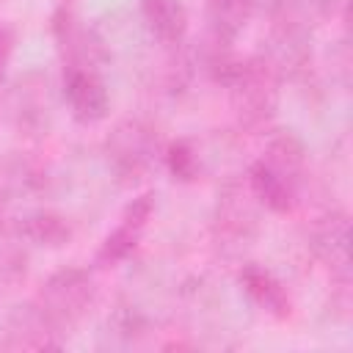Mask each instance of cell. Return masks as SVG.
<instances>
[{
    "instance_id": "obj_1",
    "label": "cell",
    "mask_w": 353,
    "mask_h": 353,
    "mask_svg": "<svg viewBox=\"0 0 353 353\" xmlns=\"http://www.w3.org/2000/svg\"><path fill=\"white\" fill-rule=\"evenodd\" d=\"M306 149L292 130H276L256 163L245 174V185L254 199L270 212H292L303 179Z\"/></svg>"
},
{
    "instance_id": "obj_2",
    "label": "cell",
    "mask_w": 353,
    "mask_h": 353,
    "mask_svg": "<svg viewBox=\"0 0 353 353\" xmlns=\"http://www.w3.org/2000/svg\"><path fill=\"white\" fill-rule=\"evenodd\" d=\"M223 85L229 88L232 110L243 130L262 132L273 124L281 77L265 55H251L245 61H237Z\"/></svg>"
},
{
    "instance_id": "obj_3",
    "label": "cell",
    "mask_w": 353,
    "mask_h": 353,
    "mask_svg": "<svg viewBox=\"0 0 353 353\" xmlns=\"http://www.w3.org/2000/svg\"><path fill=\"white\" fill-rule=\"evenodd\" d=\"M256 199L240 179H226L218 188L215 210H212V243L223 256H240L254 245L259 234V212Z\"/></svg>"
},
{
    "instance_id": "obj_4",
    "label": "cell",
    "mask_w": 353,
    "mask_h": 353,
    "mask_svg": "<svg viewBox=\"0 0 353 353\" xmlns=\"http://www.w3.org/2000/svg\"><path fill=\"white\" fill-rule=\"evenodd\" d=\"M94 298H97V287H94L91 273L85 268L69 265V268H58L55 273H50L33 301L44 312V317L66 336L85 317Z\"/></svg>"
},
{
    "instance_id": "obj_5",
    "label": "cell",
    "mask_w": 353,
    "mask_h": 353,
    "mask_svg": "<svg viewBox=\"0 0 353 353\" xmlns=\"http://www.w3.org/2000/svg\"><path fill=\"white\" fill-rule=\"evenodd\" d=\"M157 154H163L160 135L149 121L141 119H124L105 138L108 165L121 182L141 179L154 165Z\"/></svg>"
},
{
    "instance_id": "obj_6",
    "label": "cell",
    "mask_w": 353,
    "mask_h": 353,
    "mask_svg": "<svg viewBox=\"0 0 353 353\" xmlns=\"http://www.w3.org/2000/svg\"><path fill=\"white\" fill-rule=\"evenodd\" d=\"M6 116L22 135H44L52 121L50 80L39 72L22 74L6 97Z\"/></svg>"
},
{
    "instance_id": "obj_7",
    "label": "cell",
    "mask_w": 353,
    "mask_h": 353,
    "mask_svg": "<svg viewBox=\"0 0 353 353\" xmlns=\"http://www.w3.org/2000/svg\"><path fill=\"white\" fill-rule=\"evenodd\" d=\"M50 30L58 47V55L63 61V66H91L99 69V63L105 61V44L102 39L85 25V19L66 3H61L52 11L50 19Z\"/></svg>"
},
{
    "instance_id": "obj_8",
    "label": "cell",
    "mask_w": 353,
    "mask_h": 353,
    "mask_svg": "<svg viewBox=\"0 0 353 353\" xmlns=\"http://www.w3.org/2000/svg\"><path fill=\"white\" fill-rule=\"evenodd\" d=\"M309 251L328 268L334 287H350V221L347 212H325L309 229Z\"/></svg>"
},
{
    "instance_id": "obj_9",
    "label": "cell",
    "mask_w": 353,
    "mask_h": 353,
    "mask_svg": "<svg viewBox=\"0 0 353 353\" xmlns=\"http://www.w3.org/2000/svg\"><path fill=\"white\" fill-rule=\"evenodd\" d=\"M61 345H63V334L44 317L36 301L14 306L0 325V350H8V353L50 350Z\"/></svg>"
},
{
    "instance_id": "obj_10",
    "label": "cell",
    "mask_w": 353,
    "mask_h": 353,
    "mask_svg": "<svg viewBox=\"0 0 353 353\" xmlns=\"http://www.w3.org/2000/svg\"><path fill=\"white\" fill-rule=\"evenodd\" d=\"M63 99L69 105V113L83 121L94 124L102 121L110 110V97L105 88V80L99 77V69L91 66H63Z\"/></svg>"
},
{
    "instance_id": "obj_11",
    "label": "cell",
    "mask_w": 353,
    "mask_h": 353,
    "mask_svg": "<svg viewBox=\"0 0 353 353\" xmlns=\"http://www.w3.org/2000/svg\"><path fill=\"white\" fill-rule=\"evenodd\" d=\"M47 188V171L41 163L22 152H11L0 160V221H11V210Z\"/></svg>"
},
{
    "instance_id": "obj_12",
    "label": "cell",
    "mask_w": 353,
    "mask_h": 353,
    "mask_svg": "<svg viewBox=\"0 0 353 353\" xmlns=\"http://www.w3.org/2000/svg\"><path fill=\"white\" fill-rule=\"evenodd\" d=\"M152 212H154V196L152 193H143V196L132 199V204L124 210L119 226L102 240V245L97 251V265L99 268H113V265L124 262L135 251L138 237H141L146 221L152 218Z\"/></svg>"
},
{
    "instance_id": "obj_13",
    "label": "cell",
    "mask_w": 353,
    "mask_h": 353,
    "mask_svg": "<svg viewBox=\"0 0 353 353\" xmlns=\"http://www.w3.org/2000/svg\"><path fill=\"white\" fill-rule=\"evenodd\" d=\"M237 281L243 287V292L251 298V303H256L262 312H268L276 320H287L292 314V298L287 292V287L281 284V279H276V273H270L262 265L245 262L237 273Z\"/></svg>"
},
{
    "instance_id": "obj_14",
    "label": "cell",
    "mask_w": 353,
    "mask_h": 353,
    "mask_svg": "<svg viewBox=\"0 0 353 353\" xmlns=\"http://www.w3.org/2000/svg\"><path fill=\"white\" fill-rule=\"evenodd\" d=\"M141 17L149 33L165 47H176L188 36V8L182 0H141Z\"/></svg>"
},
{
    "instance_id": "obj_15",
    "label": "cell",
    "mask_w": 353,
    "mask_h": 353,
    "mask_svg": "<svg viewBox=\"0 0 353 353\" xmlns=\"http://www.w3.org/2000/svg\"><path fill=\"white\" fill-rule=\"evenodd\" d=\"M30 270V243L14 221H0V287L11 290L25 281Z\"/></svg>"
},
{
    "instance_id": "obj_16",
    "label": "cell",
    "mask_w": 353,
    "mask_h": 353,
    "mask_svg": "<svg viewBox=\"0 0 353 353\" xmlns=\"http://www.w3.org/2000/svg\"><path fill=\"white\" fill-rule=\"evenodd\" d=\"M14 223L30 245L63 248L72 240V223L55 210H36V212H28L25 218L14 221Z\"/></svg>"
},
{
    "instance_id": "obj_17",
    "label": "cell",
    "mask_w": 353,
    "mask_h": 353,
    "mask_svg": "<svg viewBox=\"0 0 353 353\" xmlns=\"http://www.w3.org/2000/svg\"><path fill=\"white\" fill-rule=\"evenodd\" d=\"M256 0H207L210 36L221 41H234V36L248 25Z\"/></svg>"
},
{
    "instance_id": "obj_18",
    "label": "cell",
    "mask_w": 353,
    "mask_h": 353,
    "mask_svg": "<svg viewBox=\"0 0 353 353\" xmlns=\"http://www.w3.org/2000/svg\"><path fill=\"white\" fill-rule=\"evenodd\" d=\"M163 163L168 168V174L176 182H196L201 174V160L196 146L188 138H176L163 149Z\"/></svg>"
},
{
    "instance_id": "obj_19",
    "label": "cell",
    "mask_w": 353,
    "mask_h": 353,
    "mask_svg": "<svg viewBox=\"0 0 353 353\" xmlns=\"http://www.w3.org/2000/svg\"><path fill=\"white\" fill-rule=\"evenodd\" d=\"M11 50H14V33H11L8 25H0V80H3V74H6Z\"/></svg>"
}]
</instances>
